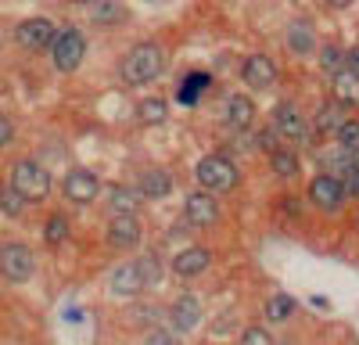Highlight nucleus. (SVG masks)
<instances>
[{
  "label": "nucleus",
  "mask_w": 359,
  "mask_h": 345,
  "mask_svg": "<svg viewBox=\"0 0 359 345\" xmlns=\"http://www.w3.org/2000/svg\"><path fill=\"white\" fill-rule=\"evenodd\" d=\"M309 198L320 209H338L341 198H345V184L338 177H331V172H320V177L309 184Z\"/></svg>",
  "instance_id": "8"
},
{
  "label": "nucleus",
  "mask_w": 359,
  "mask_h": 345,
  "mask_svg": "<svg viewBox=\"0 0 359 345\" xmlns=\"http://www.w3.org/2000/svg\"><path fill=\"white\" fill-rule=\"evenodd\" d=\"M11 187L25 198V201H43L47 194H50V172L43 169V165H36V162H18L15 169H11Z\"/></svg>",
  "instance_id": "2"
},
{
  "label": "nucleus",
  "mask_w": 359,
  "mask_h": 345,
  "mask_svg": "<svg viewBox=\"0 0 359 345\" xmlns=\"http://www.w3.org/2000/svg\"><path fill=\"white\" fill-rule=\"evenodd\" d=\"M144 198H165L172 191V180H169V172L165 169H151V172H144V184H140Z\"/></svg>",
  "instance_id": "18"
},
{
  "label": "nucleus",
  "mask_w": 359,
  "mask_h": 345,
  "mask_svg": "<svg viewBox=\"0 0 359 345\" xmlns=\"http://www.w3.org/2000/svg\"><path fill=\"white\" fill-rule=\"evenodd\" d=\"M97 191H101V180H97V172H90V169H72L65 177V198L76 201V205L94 201Z\"/></svg>",
  "instance_id": "7"
},
{
  "label": "nucleus",
  "mask_w": 359,
  "mask_h": 345,
  "mask_svg": "<svg viewBox=\"0 0 359 345\" xmlns=\"http://www.w3.org/2000/svg\"><path fill=\"white\" fill-rule=\"evenodd\" d=\"M334 94L341 104H355L359 101V72L345 69L341 76H334Z\"/></svg>",
  "instance_id": "19"
},
{
  "label": "nucleus",
  "mask_w": 359,
  "mask_h": 345,
  "mask_svg": "<svg viewBox=\"0 0 359 345\" xmlns=\"http://www.w3.org/2000/svg\"><path fill=\"white\" fill-rule=\"evenodd\" d=\"M165 65L162 47L158 43H137L126 58H123V79L126 83H151Z\"/></svg>",
  "instance_id": "1"
},
{
  "label": "nucleus",
  "mask_w": 359,
  "mask_h": 345,
  "mask_svg": "<svg viewBox=\"0 0 359 345\" xmlns=\"http://www.w3.org/2000/svg\"><path fill=\"white\" fill-rule=\"evenodd\" d=\"M65 234H69V223H65V216H50V219H47V230H43L47 245H62V241H65Z\"/></svg>",
  "instance_id": "27"
},
{
  "label": "nucleus",
  "mask_w": 359,
  "mask_h": 345,
  "mask_svg": "<svg viewBox=\"0 0 359 345\" xmlns=\"http://www.w3.org/2000/svg\"><path fill=\"white\" fill-rule=\"evenodd\" d=\"M198 184L208 191V194H223L237 184V165L223 155H208L198 162Z\"/></svg>",
  "instance_id": "3"
},
{
  "label": "nucleus",
  "mask_w": 359,
  "mask_h": 345,
  "mask_svg": "<svg viewBox=\"0 0 359 345\" xmlns=\"http://www.w3.org/2000/svg\"><path fill=\"white\" fill-rule=\"evenodd\" d=\"M241 345H273V338H269L266 327H248L245 338H241Z\"/></svg>",
  "instance_id": "30"
},
{
  "label": "nucleus",
  "mask_w": 359,
  "mask_h": 345,
  "mask_svg": "<svg viewBox=\"0 0 359 345\" xmlns=\"http://www.w3.org/2000/svg\"><path fill=\"white\" fill-rule=\"evenodd\" d=\"M33 270H36V259L25 245H4L0 248V273H4L8 280L22 284V280L33 277Z\"/></svg>",
  "instance_id": "5"
},
{
  "label": "nucleus",
  "mask_w": 359,
  "mask_h": 345,
  "mask_svg": "<svg viewBox=\"0 0 359 345\" xmlns=\"http://www.w3.org/2000/svg\"><path fill=\"white\" fill-rule=\"evenodd\" d=\"M187 219L194 226H208V223H216L219 219V205H216V198L208 194V191H198L187 198Z\"/></svg>",
  "instance_id": "13"
},
{
  "label": "nucleus",
  "mask_w": 359,
  "mask_h": 345,
  "mask_svg": "<svg viewBox=\"0 0 359 345\" xmlns=\"http://www.w3.org/2000/svg\"><path fill=\"white\" fill-rule=\"evenodd\" d=\"M198 320H201L198 299H194V295H180V302L172 306V324H176L180 331H191V327H198Z\"/></svg>",
  "instance_id": "16"
},
{
  "label": "nucleus",
  "mask_w": 359,
  "mask_h": 345,
  "mask_svg": "<svg viewBox=\"0 0 359 345\" xmlns=\"http://www.w3.org/2000/svg\"><path fill=\"white\" fill-rule=\"evenodd\" d=\"M22 205H25V198L11 187V184H4V187H0V209H4V212H11V216H18L22 212Z\"/></svg>",
  "instance_id": "26"
},
{
  "label": "nucleus",
  "mask_w": 359,
  "mask_h": 345,
  "mask_svg": "<svg viewBox=\"0 0 359 345\" xmlns=\"http://www.w3.org/2000/svg\"><path fill=\"white\" fill-rule=\"evenodd\" d=\"M345 191H348V194H359V151H355L352 162H348V184H345Z\"/></svg>",
  "instance_id": "32"
},
{
  "label": "nucleus",
  "mask_w": 359,
  "mask_h": 345,
  "mask_svg": "<svg viewBox=\"0 0 359 345\" xmlns=\"http://www.w3.org/2000/svg\"><path fill=\"white\" fill-rule=\"evenodd\" d=\"M291 309H294V299L291 295H273V299H269V306H266V320L280 324V320H287Z\"/></svg>",
  "instance_id": "25"
},
{
  "label": "nucleus",
  "mask_w": 359,
  "mask_h": 345,
  "mask_svg": "<svg viewBox=\"0 0 359 345\" xmlns=\"http://www.w3.org/2000/svg\"><path fill=\"white\" fill-rule=\"evenodd\" d=\"M126 11L123 4H115V0H97V4H90V18L94 22H118Z\"/></svg>",
  "instance_id": "24"
},
{
  "label": "nucleus",
  "mask_w": 359,
  "mask_h": 345,
  "mask_svg": "<svg viewBox=\"0 0 359 345\" xmlns=\"http://www.w3.org/2000/svg\"><path fill=\"white\" fill-rule=\"evenodd\" d=\"M208 252L205 248H187V252H180L176 259H172V270L180 273V277H198V273H205L208 270Z\"/></svg>",
  "instance_id": "14"
},
{
  "label": "nucleus",
  "mask_w": 359,
  "mask_h": 345,
  "mask_svg": "<svg viewBox=\"0 0 359 345\" xmlns=\"http://www.w3.org/2000/svg\"><path fill=\"white\" fill-rule=\"evenodd\" d=\"M140 277H144V284H155L158 280V263H155V255H147V259H140Z\"/></svg>",
  "instance_id": "31"
},
{
  "label": "nucleus",
  "mask_w": 359,
  "mask_h": 345,
  "mask_svg": "<svg viewBox=\"0 0 359 345\" xmlns=\"http://www.w3.org/2000/svg\"><path fill=\"white\" fill-rule=\"evenodd\" d=\"M144 277H140V266L137 263H126V266H118L111 277H108V292L115 295V299H133V295H140L144 292Z\"/></svg>",
  "instance_id": "9"
},
{
  "label": "nucleus",
  "mask_w": 359,
  "mask_h": 345,
  "mask_svg": "<svg viewBox=\"0 0 359 345\" xmlns=\"http://www.w3.org/2000/svg\"><path fill=\"white\" fill-rule=\"evenodd\" d=\"M147 345H172V338H169L165 331H155L151 338H147Z\"/></svg>",
  "instance_id": "34"
},
{
  "label": "nucleus",
  "mask_w": 359,
  "mask_h": 345,
  "mask_svg": "<svg viewBox=\"0 0 359 345\" xmlns=\"http://www.w3.org/2000/svg\"><path fill=\"white\" fill-rule=\"evenodd\" d=\"M50 54H54V65H57V69H62V72H72V69H79L83 54H86V36L79 33V29L69 25V29H62V33H57Z\"/></svg>",
  "instance_id": "4"
},
{
  "label": "nucleus",
  "mask_w": 359,
  "mask_h": 345,
  "mask_svg": "<svg viewBox=\"0 0 359 345\" xmlns=\"http://www.w3.org/2000/svg\"><path fill=\"white\" fill-rule=\"evenodd\" d=\"M137 115H140V123L158 126V123H165L169 108H165V101H158V97H144V101H140V108H137Z\"/></svg>",
  "instance_id": "21"
},
{
  "label": "nucleus",
  "mask_w": 359,
  "mask_h": 345,
  "mask_svg": "<svg viewBox=\"0 0 359 345\" xmlns=\"http://www.w3.org/2000/svg\"><path fill=\"white\" fill-rule=\"evenodd\" d=\"M273 130L284 137V140H302L306 137V123L302 115H298V108L291 101H284L277 111H273Z\"/></svg>",
  "instance_id": "12"
},
{
  "label": "nucleus",
  "mask_w": 359,
  "mask_h": 345,
  "mask_svg": "<svg viewBox=\"0 0 359 345\" xmlns=\"http://www.w3.org/2000/svg\"><path fill=\"white\" fill-rule=\"evenodd\" d=\"M273 172L277 177H284V180H294L298 177V155L294 151H287V148H280V151H273Z\"/></svg>",
  "instance_id": "22"
},
{
  "label": "nucleus",
  "mask_w": 359,
  "mask_h": 345,
  "mask_svg": "<svg viewBox=\"0 0 359 345\" xmlns=\"http://www.w3.org/2000/svg\"><path fill=\"white\" fill-rule=\"evenodd\" d=\"M208 83H212V79H208L205 72H191L184 83H180L176 101H180V104H194V101L201 97V90H208Z\"/></svg>",
  "instance_id": "17"
},
{
  "label": "nucleus",
  "mask_w": 359,
  "mask_h": 345,
  "mask_svg": "<svg viewBox=\"0 0 359 345\" xmlns=\"http://www.w3.org/2000/svg\"><path fill=\"white\" fill-rule=\"evenodd\" d=\"M241 76H245L248 86H255V90H266V86L277 83V65L269 62L266 54H252L248 62L241 65Z\"/></svg>",
  "instance_id": "10"
},
{
  "label": "nucleus",
  "mask_w": 359,
  "mask_h": 345,
  "mask_svg": "<svg viewBox=\"0 0 359 345\" xmlns=\"http://www.w3.org/2000/svg\"><path fill=\"white\" fill-rule=\"evenodd\" d=\"M252 119H255V104H252L245 94H233V97L226 101V123H230L233 130H248Z\"/></svg>",
  "instance_id": "15"
},
{
  "label": "nucleus",
  "mask_w": 359,
  "mask_h": 345,
  "mask_svg": "<svg viewBox=\"0 0 359 345\" xmlns=\"http://www.w3.org/2000/svg\"><path fill=\"white\" fill-rule=\"evenodd\" d=\"M341 62H345V54H341L338 47H323V54H320V65H323V72L341 76V72H345V69H341Z\"/></svg>",
  "instance_id": "28"
},
{
  "label": "nucleus",
  "mask_w": 359,
  "mask_h": 345,
  "mask_svg": "<svg viewBox=\"0 0 359 345\" xmlns=\"http://www.w3.org/2000/svg\"><path fill=\"white\" fill-rule=\"evenodd\" d=\"M15 137V126H11V119H8V115L4 111H0V148H4V144Z\"/></svg>",
  "instance_id": "33"
},
{
  "label": "nucleus",
  "mask_w": 359,
  "mask_h": 345,
  "mask_svg": "<svg viewBox=\"0 0 359 345\" xmlns=\"http://www.w3.org/2000/svg\"><path fill=\"white\" fill-rule=\"evenodd\" d=\"M15 40L25 47V50H47V47H54V40H57V33H54V25L47 22V18H25L18 29H15Z\"/></svg>",
  "instance_id": "6"
},
{
  "label": "nucleus",
  "mask_w": 359,
  "mask_h": 345,
  "mask_svg": "<svg viewBox=\"0 0 359 345\" xmlns=\"http://www.w3.org/2000/svg\"><path fill=\"white\" fill-rule=\"evenodd\" d=\"M338 140H341V148L359 151V123L355 119H345V126L338 130Z\"/></svg>",
  "instance_id": "29"
},
{
  "label": "nucleus",
  "mask_w": 359,
  "mask_h": 345,
  "mask_svg": "<svg viewBox=\"0 0 359 345\" xmlns=\"http://www.w3.org/2000/svg\"><path fill=\"white\" fill-rule=\"evenodd\" d=\"M108 241H111V248H137L140 245V223H137V216H111Z\"/></svg>",
  "instance_id": "11"
},
{
  "label": "nucleus",
  "mask_w": 359,
  "mask_h": 345,
  "mask_svg": "<svg viewBox=\"0 0 359 345\" xmlns=\"http://www.w3.org/2000/svg\"><path fill=\"white\" fill-rule=\"evenodd\" d=\"M287 47H291L294 54H309V50H313V29H309L306 22H294V25L287 29Z\"/></svg>",
  "instance_id": "20"
},
{
  "label": "nucleus",
  "mask_w": 359,
  "mask_h": 345,
  "mask_svg": "<svg viewBox=\"0 0 359 345\" xmlns=\"http://www.w3.org/2000/svg\"><path fill=\"white\" fill-rule=\"evenodd\" d=\"M345 126V115H341V104H327L316 111V130L320 133H331V130H341Z\"/></svg>",
  "instance_id": "23"
}]
</instances>
